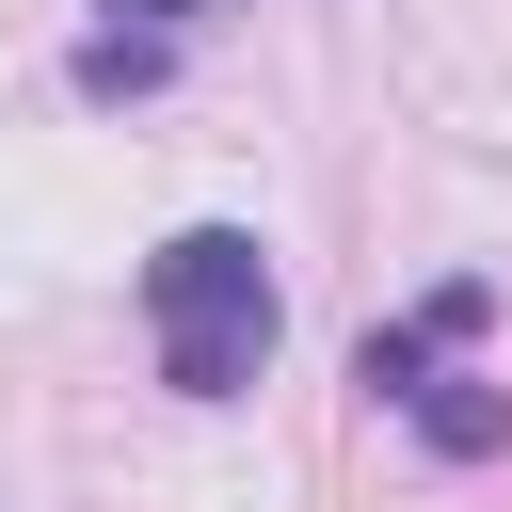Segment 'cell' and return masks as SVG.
I'll use <instances>...</instances> for the list:
<instances>
[{
	"instance_id": "obj_1",
	"label": "cell",
	"mask_w": 512,
	"mask_h": 512,
	"mask_svg": "<svg viewBox=\"0 0 512 512\" xmlns=\"http://www.w3.org/2000/svg\"><path fill=\"white\" fill-rule=\"evenodd\" d=\"M144 336H160V384H176V400H240V384L272 368V336H288L256 224H176V240L144 256Z\"/></svg>"
},
{
	"instance_id": "obj_2",
	"label": "cell",
	"mask_w": 512,
	"mask_h": 512,
	"mask_svg": "<svg viewBox=\"0 0 512 512\" xmlns=\"http://www.w3.org/2000/svg\"><path fill=\"white\" fill-rule=\"evenodd\" d=\"M64 80H80V96H144V80H160V32H128V16H112V32H80V64H64Z\"/></svg>"
}]
</instances>
